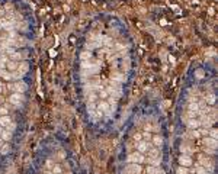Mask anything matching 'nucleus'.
<instances>
[{"instance_id": "1", "label": "nucleus", "mask_w": 218, "mask_h": 174, "mask_svg": "<svg viewBox=\"0 0 218 174\" xmlns=\"http://www.w3.org/2000/svg\"><path fill=\"white\" fill-rule=\"evenodd\" d=\"M26 84L22 81V80H19V81H15V83H12V84H7V89L9 90H12L13 93H25L26 92Z\"/></svg>"}, {"instance_id": "2", "label": "nucleus", "mask_w": 218, "mask_h": 174, "mask_svg": "<svg viewBox=\"0 0 218 174\" xmlns=\"http://www.w3.org/2000/svg\"><path fill=\"white\" fill-rule=\"evenodd\" d=\"M144 160H145L144 154H141V152H138V151L132 152V154H129L128 157H127V161H128V163H135V164L144 163Z\"/></svg>"}, {"instance_id": "3", "label": "nucleus", "mask_w": 218, "mask_h": 174, "mask_svg": "<svg viewBox=\"0 0 218 174\" xmlns=\"http://www.w3.org/2000/svg\"><path fill=\"white\" fill-rule=\"evenodd\" d=\"M141 165L140 164H135V163H128V165L124 168L122 174H140L141 173Z\"/></svg>"}, {"instance_id": "4", "label": "nucleus", "mask_w": 218, "mask_h": 174, "mask_svg": "<svg viewBox=\"0 0 218 174\" xmlns=\"http://www.w3.org/2000/svg\"><path fill=\"white\" fill-rule=\"evenodd\" d=\"M23 102V94L22 93H12L9 97V103H12L13 106H19Z\"/></svg>"}, {"instance_id": "5", "label": "nucleus", "mask_w": 218, "mask_h": 174, "mask_svg": "<svg viewBox=\"0 0 218 174\" xmlns=\"http://www.w3.org/2000/svg\"><path fill=\"white\" fill-rule=\"evenodd\" d=\"M0 26L6 29V31H13V26H15V21L12 19H6V17H0Z\"/></svg>"}, {"instance_id": "6", "label": "nucleus", "mask_w": 218, "mask_h": 174, "mask_svg": "<svg viewBox=\"0 0 218 174\" xmlns=\"http://www.w3.org/2000/svg\"><path fill=\"white\" fill-rule=\"evenodd\" d=\"M105 90L108 92V94H111L112 97H115V99H118V97H121V96H122L121 87H106Z\"/></svg>"}, {"instance_id": "7", "label": "nucleus", "mask_w": 218, "mask_h": 174, "mask_svg": "<svg viewBox=\"0 0 218 174\" xmlns=\"http://www.w3.org/2000/svg\"><path fill=\"white\" fill-rule=\"evenodd\" d=\"M28 70H29V65H28V62L26 61H23V62H19L17 64V68H16V73L19 74V76H25L26 73H28Z\"/></svg>"}, {"instance_id": "8", "label": "nucleus", "mask_w": 218, "mask_h": 174, "mask_svg": "<svg viewBox=\"0 0 218 174\" xmlns=\"http://www.w3.org/2000/svg\"><path fill=\"white\" fill-rule=\"evenodd\" d=\"M148 148H150V144L147 141H138V144H137V151L141 152V154H145V152L148 151Z\"/></svg>"}, {"instance_id": "9", "label": "nucleus", "mask_w": 218, "mask_h": 174, "mask_svg": "<svg viewBox=\"0 0 218 174\" xmlns=\"http://www.w3.org/2000/svg\"><path fill=\"white\" fill-rule=\"evenodd\" d=\"M186 125H188V128L189 129H198L199 128V120L196 119V118H188L186 119Z\"/></svg>"}, {"instance_id": "10", "label": "nucleus", "mask_w": 218, "mask_h": 174, "mask_svg": "<svg viewBox=\"0 0 218 174\" xmlns=\"http://www.w3.org/2000/svg\"><path fill=\"white\" fill-rule=\"evenodd\" d=\"M179 164L182 167H190V165H192V158H190L189 155H180Z\"/></svg>"}, {"instance_id": "11", "label": "nucleus", "mask_w": 218, "mask_h": 174, "mask_svg": "<svg viewBox=\"0 0 218 174\" xmlns=\"http://www.w3.org/2000/svg\"><path fill=\"white\" fill-rule=\"evenodd\" d=\"M204 144H205V147L207 148H212V149L217 148V139L209 138V136H205V138H204Z\"/></svg>"}, {"instance_id": "12", "label": "nucleus", "mask_w": 218, "mask_h": 174, "mask_svg": "<svg viewBox=\"0 0 218 174\" xmlns=\"http://www.w3.org/2000/svg\"><path fill=\"white\" fill-rule=\"evenodd\" d=\"M144 163H147L148 165H153V167H159V165H160V163H162V158H160V157H157V158L147 157L144 160Z\"/></svg>"}, {"instance_id": "13", "label": "nucleus", "mask_w": 218, "mask_h": 174, "mask_svg": "<svg viewBox=\"0 0 218 174\" xmlns=\"http://www.w3.org/2000/svg\"><path fill=\"white\" fill-rule=\"evenodd\" d=\"M148 154H147V157H150V158H157L159 155H160V149L159 148H148Z\"/></svg>"}, {"instance_id": "14", "label": "nucleus", "mask_w": 218, "mask_h": 174, "mask_svg": "<svg viewBox=\"0 0 218 174\" xmlns=\"http://www.w3.org/2000/svg\"><path fill=\"white\" fill-rule=\"evenodd\" d=\"M17 64L19 62H16V61H12V60H9L7 62H6V68H7V71H16V68H17Z\"/></svg>"}, {"instance_id": "15", "label": "nucleus", "mask_w": 218, "mask_h": 174, "mask_svg": "<svg viewBox=\"0 0 218 174\" xmlns=\"http://www.w3.org/2000/svg\"><path fill=\"white\" fill-rule=\"evenodd\" d=\"M153 145H156L157 148H160L163 145V136L160 135H154L153 136Z\"/></svg>"}, {"instance_id": "16", "label": "nucleus", "mask_w": 218, "mask_h": 174, "mask_svg": "<svg viewBox=\"0 0 218 174\" xmlns=\"http://www.w3.org/2000/svg\"><path fill=\"white\" fill-rule=\"evenodd\" d=\"M12 120H10V118L7 116V115H5V116H0V126L2 128H6V126L10 123Z\"/></svg>"}, {"instance_id": "17", "label": "nucleus", "mask_w": 218, "mask_h": 174, "mask_svg": "<svg viewBox=\"0 0 218 174\" xmlns=\"http://www.w3.org/2000/svg\"><path fill=\"white\" fill-rule=\"evenodd\" d=\"M0 76L3 77V78L6 80V81H10V80H12V73H10V71H7L6 68H3V70H0Z\"/></svg>"}, {"instance_id": "18", "label": "nucleus", "mask_w": 218, "mask_h": 174, "mask_svg": "<svg viewBox=\"0 0 218 174\" xmlns=\"http://www.w3.org/2000/svg\"><path fill=\"white\" fill-rule=\"evenodd\" d=\"M10 60L19 62V61L22 60V54H21V52H17V51H13V52L10 54Z\"/></svg>"}, {"instance_id": "19", "label": "nucleus", "mask_w": 218, "mask_h": 174, "mask_svg": "<svg viewBox=\"0 0 218 174\" xmlns=\"http://www.w3.org/2000/svg\"><path fill=\"white\" fill-rule=\"evenodd\" d=\"M0 138L3 139V141H10V138H12V132H9V130H5L3 129V132H2V135H0Z\"/></svg>"}, {"instance_id": "20", "label": "nucleus", "mask_w": 218, "mask_h": 174, "mask_svg": "<svg viewBox=\"0 0 218 174\" xmlns=\"http://www.w3.org/2000/svg\"><path fill=\"white\" fill-rule=\"evenodd\" d=\"M98 110H101V112L109 110V103H108V102H101V103L98 104Z\"/></svg>"}, {"instance_id": "21", "label": "nucleus", "mask_w": 218, "mask_h": 174, "mask_svg": "<svg viewBox=\"0 0 218 174\" xmlns=\"http://www.w3.org/2000/svg\"><path fill=\"white\" fill-rule=\"evenodd\" d=\"M205 103H208V104H214L215 103V94H208L207 97H205Z\"/></svg>"}, {"instance_id": "22", "label": "nucleus", "mask_w": 218, "mask_h": 174, "mask_svg": "<svg viewBox=\"0 0 218 174\" xmlns=\"http://www.w3.org/2000/svg\"><path fill=\"white\" fill-rule=\"evenodd\" d=\"M193 171H195V174H211V171H208L207 168H204L201 165H198V168L193 170Z\"/></svg>"}, {"instance_id": "23", "label": "nucleus", "mask_w": 218, "mask_h": 174, "mask_svg": "<svg viewBox=\"0 0 218 174\" xmlns=\"http://www.w3.org/2000/svg\"><path fill=\"white\" fill-rule=\"evenodd\" d=\"M189 112H195V113H198V112H199V106H198V103H195V102L189 103Z\"/></svg>"}, {"instance_id": "24", "label": "nucleus", "mask_w": 218, "mask_h": 174, "mask_svg": "<svg viewBox=\"0 0 218 174\" xmlns=\"http://www.w3.org/2000/svg\"><path fill=\"white\" fill-rule=\"evenodd\" d=\"M176 174H189V170H188V167H178L176 168Z\"/></svg>"}, {"instance_id": "25", "label": "nucleus", "mask_w": 218, "mask_h": 174, "mask_svg": "<svg viewBox=\"0 0 218 174\" xmlns=\"http://www.w3.org/2000/svg\"><path fill=\"white\" fill-rule=\"evenodd\" d=\"M92 58V52L90 51H84V52H82V61H87Z\"/></svg>"}, {"instance_id": "26", "label": "nucleus", "mask_w": 218, "mask_h": 174, "mask_svg": "<svg viewBox=\"0 0 218 174\" xmlns=\"http://www.w3.org/2000/svg\"><path fill=\"white\" fill-rule=\"evenodd\" d=\"M52 174H61V167L58 165V164H54V167L50 170Z\"/></svg>"}, {"instance_id": "27", "label": "nucleus", "mask_w": 218, "mask_h": 174, "mask_svg": "<svg viewBox=\"0 0 218 174\" xmlns=\"http://www.w3.org/2000/svg\"><path fill=\"white\" fill-rule=\"evenodd\" d=\"M112 80H113V81H124V80H125V77L122 76V74H113V76H112Z\"/></svg>"}, {"instance_id": "28", "label": "nucleus", "mask_w": 218, "mask_h": 174, "mask_svg": "<svg viewBox=\"0 0 218 174\" xmlns=\"http://www.w3.org/2000/svg\"><path fill=\"white\" fill-rule=\"evenodd\" d=\"M12 80H15V81H19V80H22V76H19L16 71H12Z\"/></svg>"}, {"instance_id": "29", "label": "nucleus", "mask_w": 218, "mask_h": 174, "mask_svg": "<svg viewBox=\"0 0 218 174\" xmlns=\"http://www.w3.org/2000/svg\"><path fill=\"white\" fill-rule=\"evenodd\" d=\"M9 149H10V148H9V145H7V144H3V145H2V148H0V152H2V154H7V152H9Z\"/></svg>"}, {"instance_id": "30", "label": "nucleus", "mask_w": 218, "mask_h": 174, "mask_svg": "<svg viewBox=\"0 0 218 174\" xmlns=\"http://www.w3.org/2000/svg\"><path fill=\"white\" fill-rule=\"evenodd\" d=\"M99 97H102V99H106V97H108V92H106V90H103V89H101V90H99Z\"/></svg>"}, {"instance_id": "31", "label": "nucleus", "mask_w": 218, "mask_h": 174, "mask_svg": "<svg viewBox=\"0 0 218 174\" xmlns=\"http://www.w3.org/2000/svg\"><path fill=\"white\" fill-rule=\"evenodd\" d=\"M15 128H16V125H15L13 122H10L9 125L6 126V130H9V132H13V130H15Z\"/></svg>"}, {"instance_id": "32", "label": "nucleus", "mask_w": 218, "mask_h": 174, "mask_svg": "<svg viewBox=\"0 0 218 174\" xmlns=\"http://www.w3.org/2000/svg\"><path fill=\"white\" fill-rule=\"evenodd\" d=\"M156 170H157V167L148 165V167H147V174H154V173H156Z\"/></svg>"}, {"instance_id": "33", "label": "nucleus", "mask_w": 218, "mask_h": 174, "mask_svg": "<svg viewBox=\"0 0 218 174\" xmlns=\"http://www.w3.org/2000/svg\"><path fill=\"white\" fill-rule=\"evenodd\" d=\"M208 134H209V138L217 139V130H215V129H209V130H208Z\"/></svg>"}, {"instance_id": "34", "label": "nucleus", "mask_w": 218, "mask_h": 174, "mask_svg": "<svg viewBox=\"0 0 218 174\" xmlns=\"http://www.w3.org/2000/svg\"><path fill=\"white\" fill-rule=\"evenodd\" d=\"M180 151H182V152H185V154H188V155L193 152L192 149H190V148H188V147H180Z\"/></svg>"}, {"instance_id": "35", "label": "nucleus", "mask_w": 218, "mask_h": 174, "mask_svg": "<svg viewBox=\"0 0 218 174\" xmlns=\"http://www.w3.org/2000/svg\"><path fill=\"white\" fill-rule=\"evenodd\" d=\"M54 164H55V163H54L52 160H48V161H47V168H48V170H51L52 167H54Z\"/></svg>"}, {"instance_id": "36", "label": "nucleus", "mask_w": 218, "mask_h": 174, "mask_svg": "<svg viewBox=\"0 0 218 174\" xmlns=\"http://www.w3.org/2000/svg\"><path fill=\"white\" fill-rule=\"evenodd\" d=\"M108 103H109V104H113V106H115V104H117V99L112 97V96H111V97L108 99Z\"/></svg>"}, {"instance_id": "37", "label": "nucleus", "mask_w": 218, "mask_h": 174, "mask_svg": "<svg viewBox=\"0 0 218 174\" xmlns=\"http://www.w3.org/2000/svg\"><path fill=\"white\" fill-rule=\"evenodd\" d=\"M0 115H2V116L7 115V108H0Z\"/></svg>"}, {"instance_id": "38", "label": "nucleus", "mask_w": 218, "mask_h": 174, "mask_svg": "<svg viewBox=\"0 0 218 174\" xmlns=\"http://www.w3.org/2000/svg\"><path fill=\"white\" fill-rule=\"evenodd\" d=\"M205 152H208V154H215V149H212V148H205Z\"/></svg>"}, {"instance_id": "39", "label": "nucleus", "mask_w": 218, "mask_h": 174, "mask_svg": "<svg viewBox=\"0 0 218 174\" xmlns=\"http://www.w3.org/2000/svg\"><path fill=\"white\" fill-rule=\"evenodd\" d=\"M154 174H166V173H164V170L163 168H159V167H157V170H156V173Z\"/></svg>"}, {"instance_id": "40", "label": "nucleus", "mask_w": 218, "mask_h": 174, "mask_svg": "<svg viewBox=\"0 0 218 174\" xmlns=\"http://www.w3.org/2000/svg\"><path fill=\"white\" fill-rule=\"evenodd\" d=\"M105 45H108V47H111L112 45V41L109 38H105Z\"/></svg>"}, {"instance_id": "41", "label": "nucleus", "mask_w": 218, "mask_h": 174, "mask_svg": "<svg viewBox=\"0 0 218 174\" xmlns=\"http://www.w3.org/2000/svg\"><path fill=\"white\" fill-rule=\"evenodd\" d=\"M134 138H135V141L138 142V141H141V138H143V136H141V134H137V135H135Z\"/></svg>"}, {"instance_id": "42", "label": "nucleus", "mask_w": 218, "mask_h": 174, "mask_svg": "<svg viewBox=\"0 0 218 174\" xmlns=\"http://www.w3.org/2000/svg\"><path fill=\"white\" fill-rule=\"evenodd\" d=\"M143 136L145 138V141H148V139L151 138V135H150V134H143Z\"/></svg>"}, {"instance_id": "43", "label": "nucleus", "mask_w": 218, "mask_h": 174, "mask_svg": "<svg viewBox=\"0 0 218 174\" xmlns=\"http://www.w3.org/2000/svg\"><path fill=\"white\" fill-rule=\"evenodd\" d=\"M44 174H52V173H51L50 170H47V171H44Z\"/></svg>"}, {"instance_id": "44", "label": "nucleus", "mask_w": 218, "mask_h": 174, "mask_svg": "<svg viewBox=\"0 0 218 174\" xmlns=\"http://www.w3.org/2000/svg\"><path fill=\"white\" fill-rule=\"evenodd\" d=\"M2 145H3V139L0 138V148H2Z\"/></svg>"}, {"instance_id": "45", "label": "nucleus", "mask_w": 218, "mask_h": 174, "mask_svg": "<svg viewBox=\"0 0 218 174\" xmlns=\"http://www.w3.org/2000/svg\"><path fill=\"white\" fill-rule=\"evenodd\" d=\"M3 92V86H2V84H0V93Z\"/></svg>"}, {"instance_id": "46", "label": "nucleus", "mask_w": 218, "mask_h": 174, "mask_svg": "<svg viewBox=\"0 0 218 174\" xmlns=\"http://www.w3.org/2000/svg\"><path fill=\"white\" fill-rule=\"evenodd\" d=\"M2 132H3V128H2V126H0V135H2Z\"/></svg>"}, {"instance_id": "47", "label": "nucleus", "mask_w": 218, "mask_h": 174, "mask_svg": "<svg viewBox=\"0 0 218 174\" xmlns=\"http://www.w3.org/2000/svg\"><path fill=\"white\" fill-rule=\"evenodd\" d=\"M67 174H73V173H67Z\"/></svg>"}, {"instance_id": "48", "label": "nucleus", "mask_w": 218, "mask_h": 174, "mask_svg": "<svg viewBox=\"0 0 218 174\" xmlns=\"http://www.w3.org/2000/svg\"><path fill=\"white\" fill-rule=\"evenodd\" d=\"M0 55H2V52H0Z\"/></svg>"}, {"instance_id": "49", "label": "nucleus", "mask_w": 218, "mask_h": 174, "mask_svg": "<svg viewBox=\"0 0 218 174\" xmlns=\"http://www.w3.org/2000/svg\"><path fill=\"white\" fill-rule=\"evenodd\" d=\"M192 174H195V173H192Z\"/></svg>"}]
</instances>
